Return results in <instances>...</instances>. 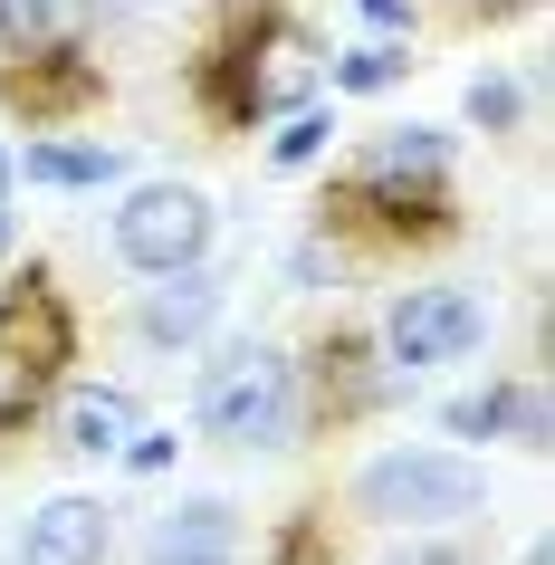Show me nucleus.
Here are the masks:
<instances>
[{
	"label": "nucleus",
	"mask_w": 555,
	"mask_h": 565,
	"mask_svg": "<svg viewBox=\"0 0 555 565\" xmlns=\"http://www.w3.org/2000/svg\"><path fill=\"white\" fill-rule=\"evenodd\" d=\"M517 106H526V87L517 77H469V125H489V135H508V125H517Z\"/></svg>",
	"instance_id": "obj_17"
},
{
	"label": "nucleus",
	"mask_w": 555,
	"mask_h": 565,
	"mask_svg": "<svg viewBox=\"0 0 555 565\" xmlns=\"http://www.w3.org/2000/svg\"><path fill=\"white\" fill-rule=\"evenodd\" d=\"M364 20H383V30H403V20H412V0H364Z\"/></svg>",
	"instance_id": "obj_22"
},
{
	"label": "nucleus",
	"mask_w": 555,
	"mask_h": 565,
	"mask_svg": "<svg viewBox=\"0 0 555 565\" xmlns=\"http://www.w3.org/2000/svg\"><path fill=\"white\" fill-rule=\"evenodd\" d=\"M325 135H335L325 116H288V135H278L268 153H278V163H317V153H325Z\"/></svg>",
	"instance_id": "obj_20"
},
{
	"label": "nucleus",
	"mask_w": 555,
	"mask_h": 565,
	"mask_svg": "<svg viewBox=\"0 0 555 565\" xmlns=\"http://www.w3.org/2000/svg\"><path fill=\"white\" fill-rule=\"evenodd\" d=\"M0 239H10V231H0Z\"/></svg>",
	"instance_id": "obj_25"
},
{
	"label": "nucleus",
	"mask_w": 555,
	"mask_h": 565,
	"mask_svg": "<svg viewBox=\"0 0 555 565\" xmlns=\"http://www.w3.org/2000/svg\"><path fill=\"white\" fill-rule=\"evenodd\" d=\"M403 49H345V58H335V87H354V96H374V87H393V77H403Z\"/></svg>",
	"instance_id": "obj_18"
},
{
	"label": "nucleus",
	"mask_w": 555,
	"mask_h": 565,
	"mask_svg": "<svg viewBox=\"0 0 555 565\" xmlns=\"http://www.w3.org/2000/svg\"><path fill=\"white\" fill-rule=\"evenodd\" d=\"M479 499H489V479L460 450H383L354 479V508L383 527H460V518H479Z\"/></svg>",
	"instance_id": "obj_4"
},
{
	"label": "nucleus",
	"mask_w": 555,
	"mask_h": 565,
	"mask_svg": "<svg viewBox=\"0 0 555 565\" xmlns=\"http://www.w3.org/2000/svg\"><path fill=\"white\" fill-rule=\"evenodd\" d=\"M412 565H460V556H412Z\"/></svg>",
	"instance_id": "obj_24"
},
{
	"label": "nucleus",
	"mask_w": 555,
	"mask_h": 565,
	"mask_svg": "<svg viewBox=\"0 0 555 565\" xmlns=\"http://www.w3.org/2000/svg\"><path fill=\"white\" fill-rule=\"evenodd\" d=\"M0 106L30 116V135H49V125L106 106V67L87 49H0Z\"/></svg>",
	"instance_id": "obj_7"
},
{
	"label": "nucleus",
	"mask_w": 555,
	"mask_h": 565,
	"mask_svg": "<svg viewBox=\"0 0 555 565\" xmlns=\"http://www.w3.org/2000/svg\"><path fill=\"white\" fill-rule=\"evenodd\" d=\"M192 422H202L211 441H231V450H278L297 431V364L278 345H259V335L221 345V364L192 393Z\"/></svg>",
	"instance_id": "obj_2"
},
{
	"label": "nucleus",
	"mask_w": 555,
	"mask_h": 565,
	"mask_svg": "<svg viewBox=\"0 0 555 565\" xmlns=\"http://www.w3.org/2000/svg\"><path fill=\"white\" fill-rule=\"evenodd\" d=\"M135 431H145V403L116 393V384H87V393H67V403H58V441L77 450V460H116Z\"/></svg>",
	"instance_id": "obj_10"
},
{
	"label": "nucleus",
	"mask_w": 555,
	"mask_h": 565,
	"mask_svg": "<svg viewBox=\"0 0 555 565\" xmlns=\"http://www.w3.org/2000/svg\"><path fill=\"white\" fill-rule=\"evenodd\" d=\"M278 565H335V546H325V527H317V508H307V518H288V536H278Z\"/></svg>",
	"instance_id": "obj_19"
},
{
	"label": "nucleus",
	"mask_w": 555,
	"mask_h": 565,
	"mask_svg": "<svg viewBox=\"0 0 555 565\" xmlns=\"http://www.w3.org/2000/svg\"><path fill=\"white\" fill-rule=\"evenodd\" d=\"M145 565H239V508L231 499H182L153 518Z\"/></svg>",
	"instance_id": "obj_9"
},
{
	"label": "nucleus",
	"mask_w": 555,
	"mask_h": 565,
	"mask_svg": "<svg viewBox=\"0 0 555 565\" xmlns=\"http://www.w3.org/2000/svg\"><path fill=\"white\" fill-rule=\"evenodd\" d=\"M489 335V307L469 298V288H403L393 298V317H383V345H393V364H450V355H469Z\"/></svg>",
	"instance_id": "obj_8"
},
{
	"label": "nucleus",
	"mask_w": 555,
	"mask_h": 565,
	"mask_svg": "<svg viewBox=\"0 0 555 565\" xmlns=\"http://www.w3.org/2000/svg\"><path fill=\"white\" fill-rule=\"evenodd\" d=\"M450 431L460 441H508L517 450H546V393L536 384H489V393H469V403H450Z\"/></svg>",
	"instance_id": "obj_12"
},
{
	"label": "nucleus",
	"mask_w": 555,
	"mask_h": 565,
	"mask_svg": "<svg viewBox=\"0 0 555 565\" xmlns=\"http://www.w3.org/2000/svg\"><path fill=\"white\" fill-rule=\"evenodd\" d=\"M297 30L268 10V0H221V20L192 49V96H202L211 125H259L268 106L297 96Z\"/></svg>",
	"instance_id": "obj_1"
},
{
	"label": "nucleus",
	"mask_w": 555,
	"mask_h": 565,
	"mask_svg": "<svg viewBox=\"0 0 555 565\" xmlns=\"http://www.w3.org/2000/svg\"><path fill=\"white\" fill-rule=\"evenodd\" d=\"M325 413H354V403H383V393H403V374H364V335H325Z\"/></svg>",
	"instance_id": "obj_15"
},
{
	"label": "nucleus",
	"mask_w": 555,
	"mask_h": 565,
	"mask_svg": "<svg viewBox=\"0 0 555 565\" xmlns=\"http://www.w3.org/2000/svg\"><path fill=\"white\" fill-rule=\"evenodd\" d=\"M10 173H20V163H10V153H0V231H10Z\"/></svg>",
	"instance_id": "obj_23"
},
{
	"label": "nucleus",
	"mask_w": 555,
	"mask_h": 565,
	"mask_svg": "<svg viewBox=\"0 0 555 565\" xmlns=\"http://www.w3.org/2000/svg\"><path fill=\"white\" fill-rule=\"evenodd\" d=\"M20 565H106V508L96 499H49L20 536Z\"/></svg>",
	"instance_id": "obj_11"
},
{
	"label": "nucleus",
	"mask_w": 555,
	"mask_h": 565,
	"mask_svg": "<svg viewBox=\"0 0 555 565\" xmlns=\"http://www.w3.org/2000/svg\"><path fill=\"white\" fill-rule=\"evenodd\" d=\"M325 231H354V239H440V231H450V192H440V173H383V163H364L345 192H325Z\"/></svg>",
	"instance_id": "obj_5"
},
{
	"label": "nucleus",
	"mask_w": 555,
	"mask_h": 565,
	"mask_svg": "<svg viewBox=\"0 0 555 565\" xmlns=\"http://www.w3.org/2000/svg\"><path fill=\"white\" fill-rule=\"evenodd\" d=\"M202 249H211V202L192 192V182H145V192L116 211V259L145 268V278L202 268Z\"/></svg>",
	"instance_id": "obj_6"
},
{
	"label": "nucleus",
	"mask_w": 555,
	"mask_h": 565,
	"mask_svg": "<svg viewBox=\"0 0 555 565\" xmlns=\"http://www.w3.org/2000/svg\"><path fill=\"white\" fill-rule=\"evenodd\" d=\"M221 317V278L202 268H163V288H145V335L153 345H202Z\"/></svg>",
	"instance_id": "obj_13"
},
{
	"label": "nucleus",
	"mask_w": 555,
	"mask_h": 565,
	"mask_svg": "<svg viewBox=\"0 0 555 565\" xmlns=\"http://www.w3.org/2000/svg\"><path fill=\"white\" fill-rule=\"evenodd\" d=\"M67 355H77L67 298L49 288V268H20V278L0 288V431H20V422L49 403V384L67 374Z\"/></svg>",
	"instance_id": "obj_3"
},
{
	"label": "nucleus",
	"mask_w": 555,
	"mask_h": 565,
	"mask_svg": "<svg viewBox=\"0 0 555 565\" xmlns=\"http://www.w3.org/2000/svg\"><path fill=\"white\" fill-rule=\"evenodd\" d=\"M450 10H469V20H517V10H546V0H450Z\"/></svg>",
	"instance_id": "obj_21"
},
{
	"label": "nucleus",
	"mask_w": 555,
	"mask_h": 565,
	"mask_svg": "<svg viewBox=\"0 0 555 565\" xmlns=\"http://www.w3.org/2000/svg\"><path fill=\"white\" fill-rule=\"evenodd\" d=\"M125 153L116 145H30V182H58V192H87V182H116Z\"/></svg>",
	"instance_id": "obj_16"
},
{
	"label": "nucleus",
	"mask_w": 555,
	"mask_h": 565,
	"mask_svg": "<svg viewBox=\"0 0 555 565\" xmlns=\"http://www.w3.org/2000/svg\"><path fill=\"white\" fill-rule=\"evenodd\" d=\"M96 0H0V49H87Z\"/></svg>",
	"instance_id": "obj_14"
}]
</instances>
